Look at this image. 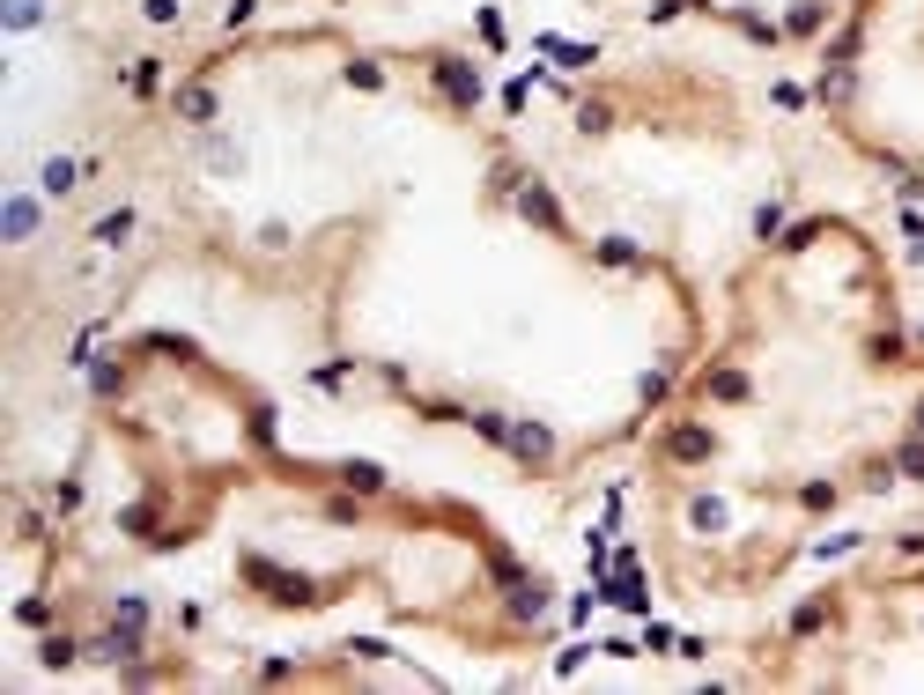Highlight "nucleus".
I'll return each mask as SVG.
<instances>
[{"label":"nucleus","mask_w":924,"mask_h":695,"mask_svg":"<svg viewBox=\"0 0 924 695\" xmlns=\"http://www.w3.org/2000/svg\"><path fill=\"white\" fill-rule=\"evenodd\" d=\"M244 585H259L274 607H318V599H326L304 570H281V562H267V555H244Z\"/></svg>","instance_id":"f257e3e1"},{"label":"nucleus","mask_w":924,"mask_h":695,"mask_svg":"<svg viewBox=\"0 0 924 695\" xmlns=\"http://www.w3.org/2000/svg\"><path fill=\"white\" fill-rule=\"evenodd\" d=\"M429 82L444 89L451 111H474V104H481V67L459 60V52H437V60H429Z\"/></svg>","instance_id":"f03ea898"},{"label":"nucleus","mask_w":924,"mask_h":695,"mask_svg":"<svg viewBox=\"0 0 924 695\" xmlns=\"http://www.w3.org/2000/svg\"><path fill=\"white\" fill-rule=\"evenodd\" d=\"M82 659H97V666H134V659H141V629H134V622H111L104 636H89V644H82Z\"/></svg>","instance_id":"7ed1b4c3"},{"label":"nucleus","mask_w":924,"mask_h":695,"mask_svg":"<svg viewBox=\"0 0 924 695\" xmlns=\"http://www.w3.org/2000/svg\"><path fill=\"white\" fill-rule=\"evenodd\" d=\"M518 215L533 222V230H548V237H570V222H562V200H555L540 178H525V185H518Z\"/></svg>","instance_id":"20e7f679"},{"label":"nucleus","mask_w":924,"mask_h":695,"mask_svg":"<svg viewBox=\"0 0 924 695\" xmlns=\"http://www.w3.org/2000/svg\"><path fill=\"white\" fill-rule=\"evenodd\" d=\"M503 452H511L518 466H548V459H555V429L525 415V422H511V444H503Z\"/></svg>","instance_id":"39448f33"},{"label":"nucleus","mask_w":924,"mask_h":695,"mask_svg":"<svg viewBox=\"0 0 924 695\" xmlns=\"http://www.w3.org/2000/svg\"><path fill=\"white\" fill-rule=\"evenodd\" d=\"M503 607H511V622H540V614L555 607V592L540 585V577H518V585H511V599H503Z\"/></svg>","instance_id":"423d86ee"},{"label":"nucleus","mask_w":924,"mask_h":695,"mask_svg":"<svg viewBox=\"0 0 924 695\" xmlns=\"http://www.w3.org/2000/svg\"><path fill=\"white\" fill-rule=\"evenodd\" d=\"M0 230H8V244H30L37 237V200L30 193H8V200H0Z\"/></svg>","instance_id":"0eeeda50"},{"label":"nucleus","mask_w":924,"mask_h":695,"mask_svg":"<svg viewBox=\"0 0 924 695\" xmlns=\"http://www.w3.org/2000/svg\"><path fill=\"white\" fill-rule=\"evenodd\" d=\"M74 185H82V163H74V156H52L45 171H37V193H45V200H67Z\"/></svg>","instance_id":"6e6552de"},{"label":"nucleus","mask_w":924,"mask_h":695,"mask_svg":"<svg viewBox=\"0 0 924 695\" xmlns=\"http://www.w3.org/2000/svg\"><path fill=\"white\" fill-rule=\"evenodd\" d=\"M710 452H718V444H710V429H673V437H666V459H681V466H695V459H710Z\"/></svg>","instance_id":"1a4fd4ad"},{"label":"nucleus","mask_w":924,"mask_h":695,"mask_svg":"<svg viewBox=\"0 0 924 695\" xmlns=\"http://www.w3.org/2000/svg\"><path fill=\"white\" fill-rule=\"evenodd\" d=\"M178 119L185 126H215V89H207V82H185L178 89Z\"/></svg>","instance_id":"9d476101"},{"label":"nucleus","mask_w":924,"mask_h":695,"mask_svg":"<svg viewBox=\"0 0 924 695\" xmlns=\"http://www.w3.org/2000/svg\"><path fill=\"white\" fill-rule=\"evenodd\" d=\"M341 481L355 488V496H385V466H377V459H348Z\"/></svg>","instance_id":"9b49d317"},{"label":"nucleus","mask_w":924,"mask_h":695,"mask_svg":"<svg viewBox=\"0 0 924 695\" xmlns=\"http://www.w3.org/2000/svg\"><path fill=\"white\" fill-rule=\"evenodd\" d=\"M821 23H828V0H799V8L784 15V37H814Z\"/></svg>","instance_id":"f8f14e48"},{"label":"nucleus","mask_w":924,"mask_h":695,"mask_svg":"<svg viewBox=\"0 0 924 695\" xmlns=\"http://www.w3.org/2000/svg\"><path fill=\"white\" fill-rule=\"evenodd\" d=\"M119 533L126 540H156V503H126V511H119Z\"/></svg>","instance_id":"ddd939ff"},{"label":"nucleus","mask_w":924,"mask_h":695,"mask_svg":"<svg viewBox=\"0 0 924 695\" xmlns=\"http://www.w3.org/2000/svg\"><path fill=\"white\" fill-rule=\"evenodd\" d=\"M466 422H474V437H481V444H511V415H496V407H474Z\"/></svg>","instance_id":"4468645a"},{"label":"nucleus","mask_w":924,"mask_h":695,"mask_svg":"<svg viewBox=\"0 0 924 695\" xmlns=\"http://www.w3.org/2000/svg\"><path fill=\"white\" fill-rule=\"evenodd\" d=\"M89 392H97V400H119V392H126V363H89Z\"/></svg>","instance_id":"2eb2a0df"},{"label":"nucleus","mask_w":924,"mask_h":695,"mask_svg":"<svg viewBox=\"0 0 924 695\" xmlns=\"http://www.w3.org/2000/svg\"><path fill=\"white\" fill-rule=\"evenodd\" d=\"M592 252H599V267H644V252H636L629 237H599Z\"/></svg>","instance_id":"dca6fc26"},{"label":"nucleus","mask_w":924,"mask_h":695,"mask_svg":"<svg viewBox=\"0 0 924 695\" xmlns=\"http://www.w3.org/2000/svg\"><path fill=\"white\" fill-rule=\"evenodd\" d=\"M666 392H673V363H658V370H644V378H636V400H644V407H658Z\"/></svg>","instance_id":"f3484780"},{"label":"nucleus","mask_w":924,"mask_h":695,"mask_svg":"<svg viewBox=\"0 0 924 695\" xmlns=\"http://www.w3.org/2000/svg\"><path fill=\"white\" fill-rule=\"evenodd\" d=\"M89 237H97V244H126V237H134V208H111Z\"/></svg>","instance_id":"a211bd4d"},{"label":"nucleus","mask_w":924,"mask_h":695,"mask_svg":"<svg viewBox=\"0 0 924 695\" xmlns=\"http://www.w3.org/2000/svg\"><path fill=\"white\" fill-rule=\"evenodd\" d=\"M37 659H45L52 673H60V666H74V659H82V644H74V636H45V644H37Z\"/></svg>","instance_id":"6ab92c4d"},{"label":"nucleus","mask_w":924,"mask_h":695,"mask_svg":"<svg viewBox=\"0 0 924 695\" xmlns=\"http://www.w3.org/2000/svg\"><path fill=\"white\" fill-rule=\"evenodd\" d=\"M703 392H710V400H747V378H740V370H710Z\"/></svg>","instance_id":"aec40b11"},{"label":"nucleus","mask_w":924,"mask_h":695,"mask_svg":"<svg viewBox=\"0 0 924 695\" xmlns=\"http://www.w3.org/2000/svg\"><path fill=\"white\" fill-rule=\"evenodd\" d=\"M895 474H902V481H924V437L895 444Z\"/></svg>","instance_id":"412c9836"},{"label":"nucleus","mask_w":924,"mask_h":695,"mask_svg":"<svg viewBox=\"0 0 924 695\" xmlns=\"http://www.w3.org/2000/svg\"><path fill=\"white\" fill-rule=\"evenodd\" d=\"M0 23H8V30H37V23H45V0H8Z\"/></svg>","instance_id":"4be33fe9"},{"label":"nucleus","mask_w":924,"mask_h":695,"mask_svg":"<svg viewBox=\"0 0 924 695\" xmlns=\"http://www.w3.org/2000/svg\"><path fill=\"white\" fill-rule=\"evenodd\" d=\"M111 622H134V629H148V599H141V592H119V599H111Z\"/></svg>","instance_id":"5701e85b"},{"label":"nucleus","mask_w":924,"mask_h":695,"mask_svg":"<svg viewBox=\"0 0 924 695\" xmlns=\"http://www.w3.org/2000/svg\"><path fill=\"white\" fill-rule=\"evenodd\" d=\"M156 82H163V67H156V60H134V67H126V89H134V97H148Z\"/></svg>","instance_id":"b1692460"},{"label":"nucleus","mask_w":924,"mask_h":695,"mask_svg":"<svg viewBox=\"0 0 924 695\" xmlns=\"http://www.w3.org/2000/svg\"><path fill=\"white\" fill-rule=\"evenodd\" d=\"M777 230H784V208H777V200H762V208H754V237L769 244V237H777Z\"/></svg>","instance_id":"393cba45"},{"label":"nucleus","mask_w":924,"mask_h":695,"mask_svg":"<svg viewBox=\"0 0 924 695\" xmlns=\"http://www.w3.org/2000/svg\"><path fill=\"white\" fill-rule=\"evenodd\" d=\"M695 525H703V533H718V525H725V503L718 496H695V511H688Z\"/></svg>","instance_id":"a878e982"},{"label":"nucleus","mask_w":924,"mask_h":695,"mask_svg":"<svg viewBox=\"0 0 924 695\" xmlns=\"http://www.w3.org/2000/svg\"><path fill=\"white\" fill-rule=\"evenodd\" d=\"M377 82H385V67H377V60H348V89H377Z\"/></svg>","instance_id":"bb28decb"},{"label":"nucleus","mask_w":924,"mask_h":695,"mask_svg":"<svg viewBox=\"0 0 924 695\" xmlns=\"http://www.w3.org/2000/svg\"><path fill=\"white\" fill-rule=\"evenodd\" d=\"M577 126H584V134H607L614 111H607V104H577Z\"/></svg>","instance_id":"cd10ccee"},{"label":"nucleus","mask_w":924,"mask_h":695,"mask_svg":"<svg viewBox=\"0 0 924 695\" xmlns=\"http://www.w3.org/2000/svg\"><path fill=\"white\" fill-rule=\"evenodd\" d=\"M207 163H215V171H237V163H244V156H237V148H230V141H222V134H207Z\"/></svg>","instance_id":"c85d7f7f"},{"label":"nucleus","mask_w":924,"mask_h":695,"mask_svg":"<svg viewBox=\"0 0 924 695\" xmlns=\"http://www.w3.org/2000/svg\"><path fill=\"white\" fill-rule=\"evenodd\" d=\"M814 237H821V222H791V230H784L777 244H784V252H806V244H814Z\"/></svg>","instance_id":"c756f323"},{"label":"nucleus","mask_w":924,"mask_h":695,"mask_svg":"<svg viewBox=\"0 0 924 695\" xmlns=\"http://www.w3.org/2000/svg\"><path fill=\"white\" fill-rule=\"evenodd\" d=\"M52 511H82V481H52Z\"/></svg>","instance_id":"7c9ffc66"},{"label":"nucleus","mask_w":924,"mask_h":695,"mask_svg":"<svg viewBox=\"0 0 924 695\" xmlns=\"http://www.w3.org/2000/svg\"><path fill=\"white\" fill-rule=\"evenodd\" d=\"M15 622H30V629H45V622H52V599H23V607H15Z\"/></svg>","instance_id":"2f4dec72"},{"label":"nucleus","mask_w":924,"mask_h":695,"mask_svg":"<svg viewBox=\"0 0 924 695\" xmlns=\"http://www.w3.org/2000/svg\"><path fill=\"white\" fill-rule=\"evenodd\" d=\"M821 614H828L821 599H814V607H799V614H791V636H814V629H821Z\"/></svg>","instance_id":"473e14b6"},{"label":"nucleus","mask_w":924,"mask_h":695,"mask_svg":"<svg viewBox=\"0 0 924 695\" xmlns=\"http://www.w3.org/2000/svg\"><path fill=\"white\" fill-rule=\"evenodd\" d=\"M836 503V481H806V511H828Z\"/></svg>","instance_id":"72a5a7b5"},{"label":"nucleus","mask_w":924,"mask_h":695,"mask_svg":"<svg viewBox=\"0 0 924 695\" xmlns=\"http://www.w3.org/2000/svg\"><path fill=\"white\" fill-rule=\"evenodd\" d=\"M148 23H178V0H148Z\"/></svg>","instance_id":"f704fd0d"},{"label":"nucleus","mask_w":924,"mask_h":695,"mask_svg":"<svg viewBox=\"0 0 924 695\" xmlns=\"http://www.w3.org/2000/svg\"><path fill=\"white\" fill-rule=\"evenodd\" d=\"M910 259H924V230H917V237H910Z\"/></svg>","instance_id":"c9c22d12"},{"label":"nucleus","mask_w":924,"mask_h":695,"mask_svg":"<svg viewBox=\"0 0 924 695\" xmlns=\"http://www.w3.org/2000/svg\"><path fill=\"white\" fill-rule=\"evenodd\" d=\"M917 437H924V400H917Z\"/></svg>","instance_id":"e433bc0d"}]
</instances>
